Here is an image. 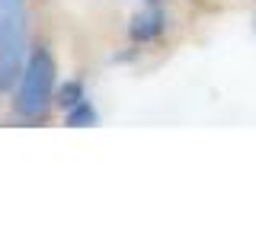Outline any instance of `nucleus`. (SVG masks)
<instances>
[{
	"label": "nucleus",
	"instance_id": "3",
	"mask_svg": "<svg viewBox=\"0 0 256 240\" xmlns=\"http://www.w3.org/2000/svg\"><path fill=\"white\" fill-rule=\"evenodd\" d=\"M164 29H166V16L160 13L154 4H150L144 13L134 16V20H132V26H128V32H132V38H134V42H154V38H157Z\"/></svg>",
	"mask_w": 256,
	"mask_h": 240
},
{
	"label": "nucleus",
	"instance_id": "6",
	"mask_svg": "<svg viewBox=\"0 0 256 240\" xmlns=\"http://www.w3.org/2000/svg\"><path fill=\"white\" fill-rule=\"evenodd\" d=\"M253 29H256V20H253Z\"/></svg>",
	"mask_w": 256,
	"mask_h": 240
},
{
	"label": "nucleus",
	"instance_id": "2",
	"mask_svg": "<svg viewBox=\"0 0 256 240\" xmlns=\"http://www.w3.org/2000/svg\"><path fill=\"white\" fill-rule=\"evenodd\" d=\"M52 86H54V61L45 48H36V52L26 58V68L20 74V84H16V116L22 118H38L52 102Z\"/></svg>",
	"mask_w": 256,
	"mask_h": 240
},
{
	"label": "nucleus",
	"instance_id": "5",
	"mask_svg": "<svg viewBox=\"0 0 256 240\" xmlns=\"http://www.w3.org/2000/svg\"><path fill=\"white\" fill-rule=\"evenodd\" d=\"M54 100H58V106H64V109H74L77 102H84V84H80V80H70V84H64Z\"/></svg>",
	"mask_w": 256,
	"mask_h": 240
},
{
	"label": "nucleus",
	"instance_id": "4",
	"mask_svg": "<svg viewBox=\"0 0 256 240\" xmlns=\"http://www.w3.org/2000/svg\"><path fill=\"white\" fill-rule=\"evenodd\" d=\"M96 109L90 106V102H77L74 109H68V125H74V128H90V125H96Z\"/></svg>",
	"mask_w": 256,
	"mask_h": 240
},
{
	"label": "nucleus",
	"instance_id": "1",
	"mask_svg": "<svg viewBox=\"0 0 256 240\" xmlns=\"http://www.w3.org/2000/svg\"><path fill=\"white\" fill-rule=\"evenodd\" d=\"M26 68V0H0V93L13 90Z\"/></svg>",
	"mask_w": 256,
	"mask_h": 240
}]
</instances>
